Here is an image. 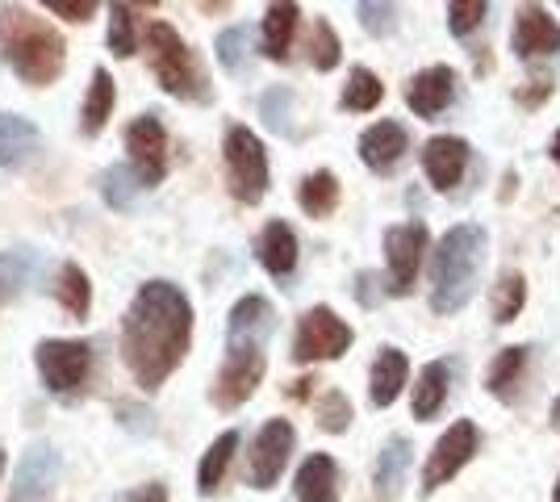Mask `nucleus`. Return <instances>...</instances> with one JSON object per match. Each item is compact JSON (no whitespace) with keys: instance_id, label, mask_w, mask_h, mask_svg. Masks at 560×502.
<instances>
[{"instance_id":"nucleus-12","label":"nucleus","mask_w":560,"mask_h":502,"mask_svg":"<svg viewBox=\"0 0 560 502\" xmlns=\"http://www.w3.org/2000/svg\"><path fill=\"white\" fill-rule=\"evenodd\" d=\"M55 481H59V453L50 444H30L13 474V490H9V502H50L55 494Z\"/></svg>"},{"instance_id":"nucleus-25","label":"nucleus","mask_w":560,"mask_h":502,"mask_svg":"<svg viewBox=\"0 0 560 502\" xmlns=\"http://www.w3.org/2000/svg\"><path fill=\"white\" fill-rule=\"evenodd\" d=\"M447 382H452V369H447V360H431L427 369L419 373V385H415V419H435L440 410H444V398H447Z\"/></svg>"},{"instance_id":"nucleus-46","label":"nucleus","mask_w":560,"mask_h":502,"mask_svg":"<svg viewBox=\"0 0 560 502\" xmlns=\"http://www.w3.org/2000/svg\"><path fill=\"white\" fill-rule=\"evenodd\" d=\"M117 415H121V423H126V428H135V431L155 428V423H142V410H135V407H117Z\"/></svg>"},{"instance_id":"nucleus-9","label":"nucleus","mask_w":560,"mask_h":502,"mask_svg":"<svg viewBox=\"0 0 560 502\" xmlns=\"http://www.w3.org/2000/svg\"><path fill=\"white\" fill-rule=\"evenodd\" d=\"M259 377H264V348H226V364L213 377V407L234 410L243 407L256 394Z\"/></svg>"},{"instance_id":"nucleus-5","label":"nucleus","mask_w":560,"mask_h":502,"mask_svg":"<svg viewBox=\"0 0 560 502\" xmlns=\"http://www.w3.org/2000/svg\"><path fill=\"white\" fill-rule=\"evenodd\" d=\"M34 364L50 394L75 398V394H84L89 373H93V343L89 339H43L34 348Z\"/></svg>"},{"instance_id":"nucleus-6","label":"nucleus","mask_w":560,"mask_h":502,"mask_svg":"<svg viewBox=\"0 0 560 502\" xmlns=\"http://www.w3.org/2000/svg\"><path fill=\"white\" fill-rule=\"evenodd\" d=\"M222 155H226V185H231L234 201L256 206L259 197L268 192V155H264V143L247 126H231L226 143H222Z\"/></svg>"},{"instance_id":"nucleus-38","label":"nucleus","mask_w":560,"mask_h":502,"mask_svg":"<svg viewBox=\"0 0 560 502\" xmlns=\"http://www.w3.org/2000/svg\"><path fill=\"white\" fill-rule=\"evenodd\" d=\"M348 423H351V402L339 389H327L323 402H318V428L339 435V431H348Z\"/></svg>"},{"instance_id":"nucleus-20","label":"nucleus","mask_w":560,"mask_h":502,"mask_svg":"<svg viewBox=\"0 0 560 502\" xmlns=\"http://www.w3.org/2000/svg\"><path fill=\"white\" fill-rule=\"evenodd\" d=\"M293 490H298V502H339V469H335V460L327 453H314L298 469Z\"/></svg>"},{"instance_id":"nucleus-22","label":"nucleus","mask_w":560,"mask_h":502,"mask_svg":"<svg viewBox=\"0 0 560 502\" xmlns=\"http://www.w3.org/2000/svg\"><path fill=\"white\" fill-rule=\"evenodd\" d=\"M406 373H410V364H406V352H397V348H381V357L373 364V377H369V398H373V407H389L397 394H401V385H406Z\"/></svg>"},{"instance_id":"nucleus-51","label":"nucleus","mask_w":560,"mask_h":502,"mask_svg":"<svg viewBox=\"0 0 560 502\" xmlns=\"http://www.w3.org/2000/svg\"><path fill=\"white\" fill-rule=\"evenodd\" d=\"M0 469H4V448H0Z\"/></svg>"},{"instance_id":"nucleus-3","label":"nucleus","mask_w":560,"mask_h":502,"mask_svg":"<svg viewBox=\"0 0 560 502\" xmlns=\"http://www.w3.org/2000/svg\"><path fill=\"white\" fill-rule=\"evenodd\" d=\"M486 231L460 222L452 226L440 247H435V264H431V311L435 314H456L468 306L481 264H486Z\"/></svg>"},{"instance_id":"nucleus-43","label":"nucleus","mask_w":560,"mask_h":502,"mask_svg":"<svg viewBox=\"0 0 560 502\" xmlns=\"http://www.w3.org/2000/svg\"><path fill=\"white\" fill-rule=\"evenodd\" d=\"M548 93H552V75H548V72H536V75H532V84H527V89L518 93V101H523L527 109H536V105H539V101H544Z\"/></svg>"},{"instance_id":"nucleus-24","label":"nucleus","mask_w":560,"mask_h":502,"mask_svg":"<svg viewBox=\"0 0 560 502\" xmlns=\"http://www.w3.org/2000/svg\"><path fill=\"white\" fill-rule=\"evenodd\" d=\"M410 460H415V448H410L406 435H394V440L381 448V460H376V494H381V499H397Z\"/></svg>"},{"instance_id":"nucleus-49","label":"nucleus","mask_w":560,"mask_h":502,"mask_svg":"<svg viewBox=\"0 0 560 502\" xmlns=\"http://www.w3.org/2000/svg\"><path fill=\"white\" fill-rule=\"evenodd\" d=\"M552 160L560 164V130H557V139H552Z\"/></svg>"},{"instance_id":"nucleus-29","label":"nucleus","mask_w":560,"mask_h":502,"mask_svg":"<svg viewBox=\"0 0 560 502\" xmlns=\"http://www.w3.org/2000/svg\"><path fill=\"white\" fill-rule=\"evenodd\" d=\"M238 448V431H226V435H218L210 444V453L201 456V469H197V490L201 494H213L222 478H226V469H231V456Z\"/></svg>"},{"instance_id":"nucleus-47","label":"nucleus","mask_w":560,"mask_h":502,"mask_svg":"<svg viewBox=\"0 0 560 502\" xmlns=\"http://www.w3.org/2000/svg\"><path fill=\"white\" fill-rule=\"evenodd\" d=\"M310 389H314V377H302V382H293V389H289V394H293L298 402H305V398H310Z\"/></svg>"},{"instance_id":"nucleus-18","label":"nucleus","mask_w":560,"mask_h":502,"mask_svg":"<svg viewBox=\"0 0 560 502\" xmlns=\"http://www.w3.org/2000/svg\"><path fill=\"white\" fill-rule=\"evenodd\" d=\"M268 335H272V306L264 297L234 302L231 323H226V348H264Z\"/></svg>"},{"instance_id":"nucleus-1","label":"nucleus","mask_w":560,"mask_h":502,"mask_svg":"<svg viewBox=\"0 0 560 502\" xmlns=\"http://www.w3.org/2000/svg\"><path fill=\"white\" fill-rule=\"evenodd\" d=\"M192 339V306L172 281H147L121 318V360L151 394L176 373Z\"/></svg>"},{"instance_id":"nucleus-13","label":"nucleus","mask_w":560,"mask_h":502,"mask_svg":"<svg viewBox=\"0 0 560 502\" xmlns=\"http://www.w3.org/2000/svg\"><path fill=\"white\" fill-rule=\"evenodd\" d=\"M289 453H293V428L289 419H272L264 423L252 444V486L256 490H272L289 465Z\"/></svg>"},{"instance_id":"nucleus-4","label":"nucleus","mask_w":560,"mask_h":502,"mask_svg":"<svg viewBox=\"0 0 560 502\" xmlns=\"http://www.w3.org/2000/svg\"><path fill=\"white\" fill-rule=\"evenodd\" d=\"M147 63L160 80V89L180 101H210V84L201 63L192 59V50L180 43V34L167 22H151L147 30Z\"/></svg>"},{"instance_id":"nucleus-11","label":"nucleus","mask_w":560,"mask_h":502,"mask_svg":"<svg viewBox=\"0 0 560 502\" xmlns=\"http://www.w3.org/2000/svg\"><path fill=\"white\" fill-rule=\"evenodd\" d=\"M422 252H427V226L422 222H406V226H389L385 231V260H389V293H410L415 277L422 268Z\"/></svg>"},{"instance_id":"nucleus-45","label":"nucleus","mask_w":560,"mask_h":502,"mask_svg":"<svg viewBox=\"0 0 560 502\" xmlns=\"http://www.w3.org/2000/svg\"><path fill=\"white\" fill-rule=\"evenodd\" d=\"M355 297H360L364 306H376V302H381V289H376V272H360V277H355Z\"/></svg>"},{"instance_id":"nucleus-26","label":"nucleus","mask_w":560,"mask_h":502,"mask_svg":"<svg viewBox=\"0 0 560 502\" xmlns=\"http://www.w3.org/2000/svg\"><path fill=\"white\" fill-rule=\"evenodd\" d=\"M298 17H302L298 4H272V9H268V17H264V55H268V59H277V63L289 59Z\"/></svg>"},{"instance_id":"nucleus-23","label":"nucleus","mask_w":560,"mask_h":502,"mask_svg":"<svg viewBox=\"0 0 560 502\" xmlns=\"http://www.w3.org/2000/svg\"><path fill=\"white\" fill-rule=\"evenodd\" d=\"M38 151V130L34 121L18 114H0V167H22Z\"/></svg>"},{"instance_id":"nucleus-27","label":"nucleus","mask_w":560,"mask_h":502,"mask_svg":"<svg viewBox=\"0 0 560 502\" xmlns=\"http://www.w3.org/2000/svg\"><path fill=\"white\" fill-rule=\"evenodd\" d=\"M55 302L71 318H84L89 314V306H93V285H89V277H84L80 264H63L59 268V277H55Z\"/></svg>"},{"instance_id":"nucleus-39","label":"nucleus","mask_w":560,"mask_h":502,"mask_svg":"<svg viewBox=\"0 0 560 502\" xmlns=\"http://www.w3.org/2000/svg\"><path fill=\"white\" fill-rule=\"evenodd\" d=\"M490 13V4L486 0H465V4H447V30L456 34V38H465V34H472L477 25H481V17Z\"/></svg>"},{"instance_id":"nucleus-32","label":"nucleus","mask_w":560,"mask_h":502,"mask_svg":"<svg viewBox=\"0 0 560 502\" xmlns=\"http://www.w3.org/2000/svg\"><path fill=\"white\" fill-rule=\"evenodd\" d=\"M523 302H527V281H523V272H502L498 277V285H493V323H514L518 311H523Z\"/></svg>"},{"instance_id":"nucleus-34","label":"nucleus","mask_w":560,"mask_h":502,"mask_svg":"<svg viewBox=\"0 0 560 502\" xmlns=\"http://www.w3.org/2000/svg\"><path fill=\"white\" fill-rule=\"evenodd\" d=\"M139 176H135V167H109L105 176H101V192H105V201L114 206V210H130L135 206V197H139Z\"/></svg>"},{"instance_id":"nucleus-17","label":"nucleus","mask_w":560,"mask_h":502,"mask_svg":"<svg viewBox=\"0 0 560 502\" xmlns=\"http://www.w3.org/2000/svg\"><path fill=\"white\" fill-rule=\"evenodd\" d=\"M406 151H410V135L397 121H376L360 135V160L373 172H394Z\"/></svg>"},{"instance_id":"nucleus-21","label":"nucleus","mask_w":560,"mask_h":502,"mask_svg":"<svg viewBox=\"0 0 560 502\" xmlns=\"http://www.w3.org/2000/svg\"><path fill=\"white\" fill-rule=\"evenodd\" d=\"M527 360H532V348H502L493 364L486 369V389L502 402H514L518 398V385H523V373H527Z\"/></svg>"},{"instance_id":"nucleus-33","label":"nucleus","mask_w":560,"mask_h":502,"mask_svg":"<svg viewBox=\"0 0 560 502\" xmlns=\"http://www.w3.org/2000/svg\"><path fill=\"white\" fill-rule=\"evenodd\" d=\"M381 96H385V84H381L369 68H355V72L348 75V89H343V109H351V114H369V109L381 105Z\"/></svg>"},{"instance_id":"nucleus-36","label":"nucleus","mask_w":560,"mask_h":502,"mask_svg":"<svg viewBox=\"0 0 560 502\" xmlns=\"http://www.w3.org/2000/svg\"><path fill=\"white\" fill-rule=\"evenodd\" d=\"M310 63L318 68V72H330L335 63H339V38H335V30L330 22H314V34H310Z\"/></svg>"},{"instance_id":"nucleus-15","label":"nucleus","mask_w":560,"mask_h":502,"mask_svg":"<svg viewBox=\"0 0 560 502\" xmlns=\"http://www.w3.org/2000/svg\"><path fill=\"white\" fill-rule=\"evenodd\" d=\"M560 50V25L539 9L527 4L514 17V55L518 59H539V55H557Z\"/></svg>"},{"instance_id":"nucleus-44","label":"nucleus","mask_w":560,"mask_h":502,"mask_svg":"<svg viewBox=\"0 0 560 502\" xmlns=\"http://www.w3.org/2000/svg\"><path fill=\"white\" fill-rule=\"evenodd\" d=\"M117 502H167V490L160 481H147L139 490H130V494H121Z\"/></svg>"},{"instance_id":"nucleus-35","label":"nucleus","mask_w":560,"mask_h":502,"mask_svg":"<svg viewBox=\"0 0 560 502\" xmlns=\"http://www.w3.org/2000/svg\"><path fill=\"white\" fill-rule=\"evenodd\" d=\"M139 47V38H135V9L130 4H114V17H109V50H114L117 59H130Z\"/></svg>"},{"instance_id":"nucleus-48","label":"nucleus","mask_w":560,"mask_h":502,"mask_svg":"<svg viewBox=\"0 0 560 502\" xmlns=\"http://www.w3.org/2000/svg\"><path fill=\"white\" fill-rule=\"evenodd\" d=\"M552 428H560V398L552 402Z\"/></svg>"},{"instance_id":"nucleus-16","label":"nucleus","mask_w":560,"mask_h":502,"mask_svg":"<svg viewBox=\"0 0 560 502\" xmlns=\"http://www.w3.org/2000/svg\"><path fill=\"white\" fill-rule=\"evenodd\" d=\"M456 96V72L452 68H427L419 72L410 84H406V105L419 114V118H440L447 105Z\"/></svg>"},{"instance_id":"nucleus-7","label":"nucleus","mask_w":560,"mask_h":502,"mask_svg":"<svg viewBox=\"0 0 560 502\" xmlns=\"http://www.w3.org/2000/svg\"><path fill=\"white\" fill-rule=\"evenodd\" d=\"M351 348V327L327 306H314L302 314L298 335H293V360L314 364V360H335Z\"/></svg>"},{"instance_id":"nucleus-42","label":"nucleus","mask_w":560,"mask_h":502,"mask_svg":"<svg viewBox=\"0 0 560 502\" xmlns=\"http://www.w3.org/2000/svg\"><path fill=\"white\" fill-rule=\"evenodd\" d=\"M50 13H59V17H68V22H89L96 13L93 0H47Z\"/></svg>"},{"instance_id":"nucleus-37","label":"nucleus","mask_w":560,"mask_h":502,"mask_svg":"<svg viewBox=\"0 0 560 502\" xmlns=\"http://www.w3.org/2000/svg\"><path fill=\"white\" fill-rule=\"evenodd\" d=\"M218 63L231 75L247 72V30H222L218 34Z\"/></svg>"},{"instance_id":"nucleus-50","label":"nucleus","mask_w":560,"mask_h":502,"mask_svg":"<svg viewBox=\"0 0 560 502\" xmlns=\"http://www.w3.org/2000/svg\"><path fill=\"white\" fill-rule=\"evenodd\" d=\"M552 502H560V481H557V494H552Z\"/></svg>"},{"instance_id":"nucleus-8","label":"nucleus","mask_w":560,"mask_h":502,"mask_svg":"<svg viewBox=\"0 0 560 502\" xmlns=\"http://www.w3.org/2000/svg\"><path fill=\"white\" fill-rule=\"evenodd\" d=\"M477 444H481V431H477V423L456 419V423L440 435V444L431 448V456H427V469H422V494L440 490L447 478H456L468 460H472Z\"/></svg>"},{"instance_id":"nucleus-31","label":"nucleus","mask_w":560,"mask_h":502,"mask_svg":"<svg viewBox=\"0 0 560 502\" xmlns=\"http://www.w3.org/2000/svg\"><path fill=\"white\" fill-rule=\"evenodd\" d=\"M34 252H0V302H13L34 277Z\"/></svg>"},{"instance_id":"nucleus-14","label":"nucleus","mask_w":560,"mask_h":502,"mask_svg":"<svg viewBox=\"0 0 560 502\" xmlns=\"http://www.w3.org/2000/svg\"><path fill=\"white\" fill-rule=\"evenodd\" d=\"M465 167H468V143L456 139V135H435L431 143L422 147V172H427V180L440 192L456 189L465 180Z\"/></svg>"},{"instance_id":"nucleus-10","label":"nucleus","mask_w":560,"mask_h":502,"mask_svg":"<svg viewBox=\"0 0 560 502\" xmlns=\"http://www.w3.org/2000/svg\"><path fill=\"white\" fill-rule=\"evenodd\" d=\"M126 151L142 189H155L167 176V135L155 114H142L126 126Z\"/></svg>"},{"instance_id":"nucleus-30","label":"nucleus","mask_w":560,"mask_h":502,"mask_svg":"<svg viewBox=\"0 0 560 502\" xmlns=\"http://www.w3.org/2000/svg\"><path fill=\"white\" fill-rule=\"evenodd\" d=\"M298 201H302V210L310 218L335 214V206H339V180H335V172H310L302 180V189H298Z\"/></svg>"},{"instance_id":"nucleus-40","label":"nucleus","mask_w":560,"mask_h":502,"mask_svg":"<svg viewBox=\"0 0 560 502\" xmlns=\"http://www.w3.org/2000/svg\"><path fill=\"white\" fill-rule=\"evenodd\" d=\"M259 109H264V121H268L277 135H289V109H293V93H289V89H272V93H264Z\"/></svg>"},{"instance_id":"nucleus-19","label":"nucleus","mask_w":560,"mask_h":502,"mask_svg":"<svg viewBox=\"0 0 560 502\" xmlns=\"http://www.w3.org/2000/svg\"><path fill=\"white\" fill-rule=\"evenodd\" d=\"M256 252H259V264H264L277 281L293 277V268H298V235H293L284 222H268V226H264Z\"/></svg>"},{"instance_id":"nucleus-28","label":"nucleus","mask_w":560,"mask_h":502,"mask_svg":"<svg viewBox=\"0 0 560 502\" xmlns=\"http://www.w3.org/2000/svg\"><path fill=\"white\" fill-rule=\"evenodd\" d=\"M114 75L105 72V68H96L93 72V84H89V96H84V135H101L105 130V121L114 118Z\"/></svg>"},{"instance_id":"nucleus-41","label":"nucleus","mask_w":560,"mask_h":502,"mask_svg":"<svg viewBox=\"0 0 560 502\" xmlns=\"http://www.w3.org/2000/svg\"><path fill=\"white\" fill-rule=\"evenodd\" d=\"M355 13H360V25L369 30V34H389L394 30V17H397V9L394 4H373V0H364V4H355Z\"/></svg>"},{"instance_id":"nucleus-2","label":"nucleus","mask_w":560,"mask_h":502,"mask_svg":"<svg viewBox=\"0 0 560 502\" xmlns=\"http://www.w3.org/2000/svg\"><path fill=\"white\" fill-rule=\"evenodd\" d=\"M0 55L30 89H47L63 72V38L30 9H0Z\"/></svg>"}]
</instances>
